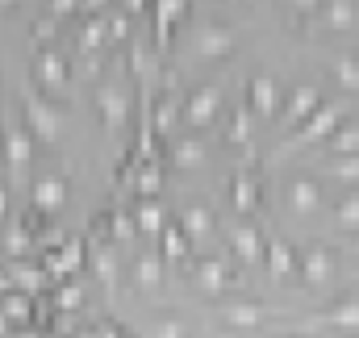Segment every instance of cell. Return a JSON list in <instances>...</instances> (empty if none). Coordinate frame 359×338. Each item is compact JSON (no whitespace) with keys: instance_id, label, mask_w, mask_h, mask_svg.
<instances>
[{"instance_id":"6da1fadb","label":"cell","mask_w":359,"mask_h":338,"mask_svg":"<svg viewBox=\"0 0 359 338\" xmlns=\"http://www.w3.org/2000/svg\"><path fill=\"white\" fill-rule=\"evenodd\" d=\"M159 338H180V330H176V326H163V334H159Z\"/></svg>"}]
</instances>
